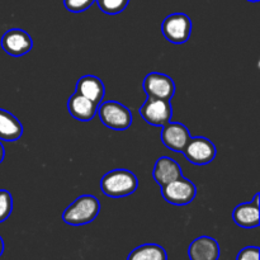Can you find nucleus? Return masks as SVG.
I'll list each match as a JSON object with an SVG mask.
<instances>
[{
    "label": "nucleus",
    "instance_id": "obj_1",
    "mask_svg": "<svg viewBox=\"0 0 260 260\" xmlns=\"http://www.w3.org/2000/svg\"><path fill=\"white\" fill-rule=\"evenodd\" d=\"M139 187L137 177L127 169H114L103 175L101 180L102 192L111 198L131 196Z\"/></svg>",
    "mask_w": 260,
    "mask_h": 260
},
{
    "label": "nucleus",
    "instance_id": "obj_2",
    "mask_svg": "<svg viewBox=\"0 0 260 260\" xmlns=\"http://www.w3.org/2000/svg\"><path fill=\"white\" fill-rule=\"evenodd\" d=\"M101 212L98 198L91 194H84L76 198L62 213L63 222L71 226L88 225L93 222Z\"/></svg>",
    "mask_w": 260,
    "mask_h": 260
},
{
    "label": "nucleus",
    "instance_id": "obj_3",
    "mask_svg": "<svg viewBox=\"0 0 260 260\" xmlns=\"http://www.w3.org/2000/svg\"><path fill=\"white\" fill-rule=\"evenodd\" d=\"M96 113L102 123L113 131H126L132 124L131 111L118 102H102Z\"/></svg>",
    "mask_w": 260,
    "mask_h": 260
},
{
    "label": "nucleus",
    "instance_id": "obj_4",
    "mask_svg": "<svg viewBox=\"0 0 260 260\" xmlns=\"http://www.w3.org/2000/svg\"><path fill=\"white\" fill-rule=\"evenodd\" d=\"M165 40L174 45L185 43L192 33V20L184 13H174L168 15L161 25Z\"/></svg>",
    "mask_w": 260,
    "mask_h": 260
},
{
    "label": "nucleus",
    "instance_id": "obj_5",
    "mask_svg": "<svg viewBox=\"0 0 260 260\" xmlns=\"http://www.w3.org/2000/svg\"><path fill=\"white\" fill-rule=\"evenodd\" d=\"M161 196L168 203L174 206H185L193 202L197 196V187L192 180L184 177L161 187Z\"/></svg>",
    "mask_w": 260,
    "mask_h": 260
},
{
    "label": "nucleus",
    "instance_id": "obj_6",
    "mask_svg": "<svg viewBox=\"0 0 260 260\" xmlns=\"http://www.w3.org/2000/svg\"><path fill=\"white\" fill-rule=\"evenodd\" d=\"M140 114L151 126L162 127L172 121L173 107L167 99L147 98L140 108Z\"/></svg>",
    "mask_w": 260,
    "mask_h": 260
},
{
    "label": "nucleus",
    "instance_id": "obj_7",
    "mask_svg": "<svg viewBox=\"0 0 260 260\" xmlns=\"http://www.w3.org/2000/svg\"><path fill=\"white\" fill-rule=\"evenodd\" d=\"M216 146L206 137H190L183 154L194 165L210 164L216 157Z\"/></svg>",
    "mask_w": 260,
    "mask_h": 260
},
{
    "label": "nucleus",
    "instance_id": "obj_8",
    "mask_svg": "<svg viewBox=\"0 0 260 260\" xmlns=\"http://www.w3.org/2000/svg\"><path fill=\"white\" fill-rule=\"evenodd\" d=\"M144 90L147 98L170 99L174 96L175 84L169 75L161 73H150L144 79Z\"/></svg>",
    "mask_w": 260,
    "mask_h": 260
},
{
    "label": "nucleus",
    "instance_id": "obj_9",
    "mask_svg": "<svg viewBox=\"0 0 260 260\" xmlns=\"http://www.w3.org/2000/svg\"><path fill=\"white\" fill-rule=\"evenodd\" d=\"M0 45L8 55L13 56V57H19L32 50L33 41L29 33L23 29L13 28L3 35Z\"/></svg>",
    "mask_w": 260,
    "mask_h": 260
},
{
    "label": "nucleus",
    "instance_id": "obj_10",
    "mask_svg": "<svg viewBox=\"0 0 260 260\" xmlns=\"http://www.w3.org/2000/svg\"><path fill=\"white\" fill-rule=\"evenodd\" d=\"M189 129L179 122H172L164 124L161 129V141L169 150L174 152H183L190 140Z\"/></svg>",
    "mask_w": 260,
    "mask_h": 260
},
{
    "label": "nucleus",
    "instance_id": "obj_11",
    "mask_svg": "<svg viewBox=\"0 0 260 260\" xmlns=\"http://www.w3.org/2000/svg\"><path fill=\"white\" fill-rule=\"evenodd\" d=\"M259 200L260 193H256L251 202L241 203V205L236 206L233 212V218L236 225L244 229L258 228L260 222Z\"/></svg>",
    "mask_w": 260,
    "mask_h": 260
},
{
    "label": "nucleus",
    "instance_id": "obj_12",
    "mask_svg": "<svg viewBox=\"0 0 260 260\" xmlns=\"http://www.w3.org/2000/svg\"><path fill=\"white\" fill-rule=\"evenodd\" d=\"M220 254V245L210 236H200L188 248L189 260H218Z\"/></svg>",
    "mask_w": 260,
    "mask_h": 260
},
{
    "label": "nucleus",
    "instance_id": "obj_13",
    "mask_svg": "<svg viewBox=\"0 0 260 260\" xmlns=\"http://www.w3.org/2000/svg\"><path fill=\"white\" fill-rule=\"evenodd\" d=\"M152 177H154V180L160 187H164V185L169 184V183L183 177L182 168L172 157L161 156L155 162L154 170H152Z\"/></svg>",
    "mask_w": 260,
    "mask_h": 260
},
{
    "label": "nucleus",
    "instance_id": "obj_14",
    "mask_svg": "<svg viewBox=\"0 0 260 260\" xmlns=\"http://www.w3.org/2000/svg\"><path fill=\"white\" fill-rule=\"evenodd\" d=\"M69 113L80 122H90L95 117L98 106L79 93H74L68 101Z\"/></svg>",
    "mask_w": 260,
    "mask_h": 260
},
{
    "label": "nucleus",
    "instance_id": "obj_15",
    "mask_svg": "<svg viewBox=\"0 0 260 260\" xmlns=\"http://www.w3.org/2000/svg\"><path fill=\"white\" fill-rule=\"evenodd\" d=\"M76 93L81 94L99 106L104 98L106 89H104L103 81L99 78L94 75H84L76 83Z\"/></svg>",
    "mask_w": 260,
    "mask_h": 260
},
{
    "label": "nucleus",
    "instance_id": "obj_16",
    "mask_svg": "<svg viewBox=\"0 0 260 260\" xmlns=\"http://www.w3.org/2000/svg\"><path fill=\"white\" fill-rule=\"evenodd\" d=\"M23 135V126L19 119L10 112L0 108V141L14 142Z\"/></svg>",
    "mask_w": 260,
    "mask_h": 260
},
{
    "label": "nucleus",
    "instance_id": "obj_17",
    "mask_svg": "<svg viewBox=\"0 0 260 260\" xmlns=\"http://www.w3.org/2000/svg\"><path fill=\"white\" fill-rule=\"evenodd\" d=\"M127 260H168L167 251L157 244H144L134 249Z\"/></svg>",
    "mask_w": 260,
    "mask_h": 260
},
{
    "label": "nucleus",
    "instance_id": "obj_18",
    "mask_svg": "<svg viewBox=\"0 0 260 260\" xmlns=\"http://www.w3.org/2000/svg\"><path fill=\"white\" fill-rule=\"evenodd\" d=\"M99 9L106 14H119L128 5L129 0H95Z\"/></svg>",
    "mask_w": 260,
    "mask_h": 260
},
{
    "label": "nucleus",
    "instance_id": "obj_19",
    "mask_svg": "<svg viewBox=\"0 0 260 260\" xmlns=\"http://www.w3.org/2000/svg\"><path fill=\"white\" fill-rule=\"evenodd\" d=\"M13 211V198L8 190L0 189V223L9 218Z\"/></svg>",
    "mask_w": 260,
    "mask_h": 260
},
{
    "label": "nucleus",
    "instance_id": "obj_20",
    "mask_svg": "<svg viewBox=\"0 0 260 260\" xmlns=\"http://www.w3.org/2000/svg\"><path fill=\"white\" fill-rule=\"evenodd\" d=\"M95 0H63V5L71 13H81L89 9Z\"/></svg>",
    "mask_w": 260,
    "mask_h": 260
},
{
    "label": "nucleus",
    "instance_id": "obj_21",
    "mask_svg": "<svg viewBox=\"0 0 260 260\" xmlns=\"http://www.w3.org/2000/svg\"><path fill=\"white\" fill-rule=\"evenodd\" d=\"M236 260H259L258 246H246L236 256Z\"/></svg>",
    "mask_w": 260,
    "mask_h": 260
},
{
    "label": "nucleus",
    "instance_id": "obj_22",
    "mask_svg": "<svg viewBox=\"0 0 260 260\" xmlns=\"http://www.w3.org/2000/svg\"><path fill=\"white\" fill-rule=\"evenodd\" d=\"M4 157H5V149H4V145H3L2 141H0V164L3 162Z\"/></svg>",
    "mask_w": 260,
    "mask_h": 260
},
{
    "label": "nucleus",
    "instance_id": "obj_23",
    "mask_svg": "<svg viewBox=\"0 0 260 260\" xmlns=\"http://www.w3.org/2000/svg\"><path fill=\"white\" fill-rule=\"evenodd\" d=\"M3 253H4V241H3L2 236H0V256L3 255Z\"/></svg>",
    "mask_w": 260,
    "mask_h": 260
},
{
    "label": "nucleus",
    "instance_id": "obj_24",
    "mask_svg": "<svg viewBox=\"0 0 260 260\" xmlns=\"http://www.w3.org/2000/svg\"><path fill=\"white\" fill-rule=\"evenodd\" d=\"M248 2H251V3H256V2H259V0H248Z\"/></svg>",
    "mask_w": 260,
    "mask_h": 260
}]
</instances>
